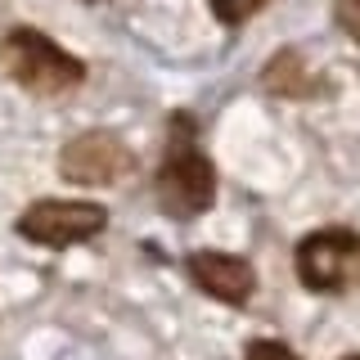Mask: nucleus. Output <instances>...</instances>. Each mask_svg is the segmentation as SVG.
<instances>
[{"instance_id":"1","label":"nucleus","mask_w":360,"mask_h":360,"mask_svg":"<svg viewBox=\"0 0 360 360\" xmlns=\"http://www.w3.org/2000/svg\"><path fill=\"white\" fill-rule=\"evenodd\" d=\"M0 68L32 95H63V90L82 86V77H86V63L59 50L37 27H14L0 41Z\"/></svg>"},{"instance_id":"2","label":"nucleus","mask_w":360,"mask_h":360,"mask_svg":"<svg viewBox=\"0 0 360 360\" xmlns=\"http://www.w3.org/2000/svg\"><path fill=\"white\" fill-rule=\"evenodd\" d=\"M212 198H217V167H212L189 140H176L172 149H167L162 172H158V202H162V212L176 217V221H185V217L207 212Z\"/></svg>"},{"instance_id":"3","label":"nucleus","mask_w":360,"mask_h":360,"mask_svg":"<svg viewBox=\"0 0 360 360\" xmlns=\"http://www.w3.org/2000/svg\"><path fill=\"white\" fill-rule=\"evenodd\" d=\"M108 212L99 202H82V198H41L18 217V234L45 248H72L86 243L95 234H104Z\"/></svg>"},{"instance_id":"4","label":"nucleus","mask_w":360,"mask_h":360,"mask_svg":"<svg viewBox=\"0 0 360 360\" xmlns=\"http://www.w3.org/2000/svg\"><path fill=\"white\" fill-rule=\"evenodd\" d=\"M297 275L311 292H342L360 279V239L352 230H315L297 243Z\"/></svg>"},{"instance_id":"5","label":"nucleus","mask_w":360,"mask_h":360,"mask_svg":"<svg viewBox=\"0 0 360 360\" xmlns=\"http://www.w3.org/2000/svg\"><path fill=\"white\" fill-rule=\"evenodd\" d=\"M59 172L77 185H117L135 172V158L131 149L108 131H86L77 140L63 144L59 153Z\"/></svg>"},{"instance_id":"6","label":"nucleus","mask_w":360,"mask_h":360,"mask_svg":"<svg viewBox=\"0 0 360 360\" xmlns=\"http://www.w3.org/2000/svg\"><path fill=\"white\" fill-rule=\"evenodd\" d=\"M189 279L217 302H230V307H243L257 288V275L243 257L230 252H194L189 257Z\"/></svg>"},{"instance_id":"7","label":"nucleus","mask_w":360,"mask_h":360,"mask_svg":"<svg viewBox=\"0 0 360 360\" xmlns=\"http://www.w3.org/2000/svg\"><path fill=\"white\" fill-rule=\"evenodd\" d=\"M262 5L266 0H212V14H217L225 27H239V22H248Z\"/></svg>"},{"instance_id":"8","label":"nucleus","mask_w":360,"mask_h":360,"mask_svg":"<svg viewBox=\"0 0 360 360\" xmlns=\"http://www.w3.org/2000/svg\"><path fill=\"white\" fill-rule=\"evenodd\" d=\"M243 360H297V352L284 342H275V338H257V342H248Z\"/></svg>"},{"instance_id":"9","label":"nucleus","mask_w":360,"mask_h":360,"mask_svg":"<svg viewBox=\"0 0 360 360\" xmlns=\"http://www.w3.org/2000/svg\"><path fill=\"white\" fill-rule=\"evenodd\" d=\"M338 22H342V32L360 45V0H338Z\"/></svg>"},{"instance_id":"10","label":"nucleus","mask_w":360,"mask_h":360,"mask_svg":"<svg viewBox=\"0 0 360 360\" xmlns=\"http://www.w3.org/2000/svg\"><path fill=\"white\" fill-rule=\"evenodd\" d=\"M347 360H360V356H347Z\"/></svg>"},{"instance_id":"11","label":"nucleus","mask_w":360,"mask_h":360,"mask_svg":"<svg viewBox=\"0 0 360 360\" xmlns=\"http://www.w3.org/2000/svg\"><path fill=\"white\" fill-rule=\"evenodd\" d=\"M90 5H95V0H90Z\"/></svg>"}]
</instances>
